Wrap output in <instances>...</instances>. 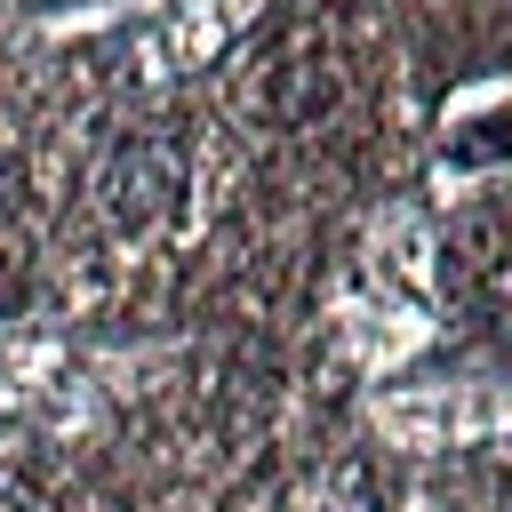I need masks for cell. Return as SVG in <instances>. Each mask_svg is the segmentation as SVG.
Here are the masks:
<instances>
[{"label":"cell","instance_id":"7a4b0ae2","mask_svg":"<svg viewBox=\"0 0 512 512\" xmlns=\"http://www.w3.org/2000/svg\"><path fill=\"white\" fill-rule=\"evenodd\" d=\"M512 152V120H480V136H456V168H480V160H504Z\"/></svg>","mask_w":512,"mask_h":512},{"label":"cell","instance_id":"6da1fadb","mask_svg":"<svg viewBox=\"0 0 512 512\" xmlns=\"http://www.w3.org/2000/svg\"><path fill=\"white\" fill-rule=\"evenodd\" d=\"M176 192V152H160V144H136L120 168H112V200L128 208V216H144V208H160Z\"/></svg>","mask_w":512,"mask_h":512}]
</instances>
